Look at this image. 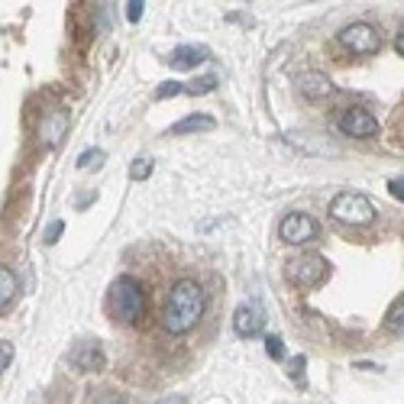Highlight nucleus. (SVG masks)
<instances>
[{
  "mask_svg": "<svg viewBox=\"0 0 404 404\" xmlns=\"http://www.w3.org/2000/svg\"><path fill=\"white\" fill-rule=\"evenodd\" d=\"M207 46H178L171 52V68H178V71H188V68H198L201 62H207Z\"/></svg>",
  "mask_w": 404,
  "mask_h": 404,
  "instance_id": "f8f14e48",
  "label": "nucleus"
},
{
  "mask_svg": "<svg viewBox=\"0 0 404 404\" xmlns=\"http://www.w3.org/2000/svg\"><path fill=\"white\" fill-rule=\"evenodd\" d=\"M10 359H13V343H7V339H3V343H0V372L10 366Z\"/></svg>",
  "mask_w": 404,
  "mask_h": 404,
  "instance_id": "5701e85b",
  "label": "nucleus"
},
{
  "mask_svg": "<svg viewBox=\"0 0 404 404\" xmlns=\"http://www.w3.org/2000/svg\"><path fill=\"white\" fill-rule=\"evenodd\" d=\"M385 330H392V333L404 337V301H398L395 308L388 310V317H385Z\"/></svg>",
  "mask_w": 404,
  "mask_h": 404,
  "instance_id": "2eb2a0df",
  "label": "nucleus"
},
{
  "mask_svg": "<svg viewBox=\"0 0 404 404\" xmlns=\"http://www.w3.org/2000/svg\"><path fill=\"white\" fill-rule=\"evenodd\" d=\"M395 49H398V56H404V26L398 29V36H395Z\"/></svg>",
  "mask_w": 404,
  "mask_h": 404,
  "instance_id": "bb28decb",
  "label": "nucleus"
},
{
  "mask_svg": "<svg viewBox=\"0 0 404 404\" xmlns=\"http://www.w3.org/2000/svg\"><path fill=\"white\" fill-rule=\"evenodd\" d=\"M339 46L353 56H376L382 49V39L369 23H349V26L339 29Z\"/></svg>",
  "mask_w": 404,
  "mask_h": 404,
  "instance_id": "39448f33",
  "label": "nucleus"
},
{
  "mask_svg": "<svg viewBox=\"0 0 404 404\" xmlns=\"http://www.w3.org/2000/svg\"><path fill=\"white\" fill-rule=\"evenodd\" d=\"M288 369H292V378H301V382H304V356L292 359V362H288Z\"/></svg>",
  "mask_w": 404,
  "mask_h": 404,
  "instance_id": "393cba45",
  "label": "nucleus"
},
{
  "mask_svg": "<svg viewBox=\"0 0 404 404\" xmlns=\"http://www.w3.org/2000/svg\"><path fill=\"white\" fill-rule=\"evenodd\" d=\"M17 275L10 272L7 265H0V310L7 308L10 301H13V298H17Z\"/></svg>",
  "mask_w": 404,
  "mask_h": 404,
  "instance_id": "4468645a",
  "label": "nucleus"
},
{
  "mask_svg": "<svg viewBox=\"0 0 404 404\" xmlns=\"http://www.w3.org/2000/svg\"><path fill=\"white\" fill-rule=\"evenodd\" d=\"M152 169H155V162H152L149 155H142V159H136V162L130 165V178H133V181H146V178L152 175Z\"/></svg>",
  "mask_w": 404,
  "mask_h": 404,
  "instance_id": "dca6fc26",
  "label": "nucleus"
},
{
  "mask_svg": "<svg viewBox=\"0 0 404 404\" xmlns=\"http://www.w3.org/2000/svg\"><path fill=\"white\" fill-rule=\"evenodd\" d=\"M323 275H327V259L317 253L292 255V259L285 262V278H288V285H294V288H314V285L323 282Z\"/></svg>",
  "mask_w": 404,
  "mask_h": 404,
  "instance_id": "20e7f679",
  "label": "nucleus"
},
{
  "mask_svg": "<svg viewBox=\"0 0 404 404\" xmlns=\"http://www.w3.org/2000/svg\"><path fill=\"white\" fill-rule=\"evenodd\" d=\"M159 404H188V398L185 395H169V398H162Z\"/></svg>",
  "mask_w": 404,
  "mask_h": 404,
  "instance_id": "a878e982",
  "label": "nucleus"
},
{
  "mask_svg": "<svg viewBox=\"0 0 404 404\" xmlns=\"http://www.w3.org/2000/svg\"><path fill=\"white\" fill-rule=\"evenodd\" d=\"M265 356L269 359H278V362H282L285 356H288V349H285V339L282 337H265Z\"/></svg>",
  "mask_w": 404,
  "mask_h": 404,
  "instance_id": "a211bd4d",
  "label": "nucleus"
},
{
  "mask_svg": "<svg viewBox=\"0 0 404 404\" xmlns=\"http://www.w3.org/2000/svg\"><path fill=\"white\" fill-rule=\"evenodd\" d=\"M278 236L285 243L292 246H304V243H314L317 239V220L310 214H301V210H292V214L282 217L278 224Z\"/></svg>",
  "mask_w": 404,
  "mask_h": 404,
  "instance_id": "423d86ee",
  "label": "nucleus"
},
{
  "mask_svg": "<svg viewBox=\"0 0 404 404\" xmlns=\"http://www.w3.org/2000/svg\"><path fill=\"white\" fill-rule=\"evenodd\" d=\"M298 91H301L308 101H327V97L337 94V85H333L323 71H301V75H298Z\"/></svg>",
  "mask_w": 404,
  "mask_h": 404,
  "instance_id": "9d476101",
  "label": "nucleus"
},
{
  "mask_svg": "<svg viewBox=\"0 0 404 404\" xmlns=\"http://www.w3.org/2000/svg\"><path fill=\"white\" fill-rule=\"evenodd\" d=\"M214 87H217V75H204V78H198V81L185 85V94H210Z\"/></svg>",
  "mask_w": 404,
  "mask_h": 404,
  "instance_id": "f3484780",
  "label": "nucleus"
},
{
  "mask_svg": "<svg viewBox=\"0 0 404 404\" xmlns=\"http://www.w3.org/2000/svg\"><path fill=\"white\" fill-rule=\"evenodd\" d=\"M233 330H236V337H243V339L259 337L265 330V310L255 301L239 304V308L233 310Z\"/></svg>",
  "mask_w": 404,
  "mask_h": 404,
  "instance_id": "6e6552de",
  "label": "nucleus"
},
{
  "mask_svg": "<svg viewBox=\"0 0 404 404\" xmlns=\"http://www.w3.org/2000/svg\"><path fill=\"white\" fill-rule=\"evenodd\" d=\"M107 404H120V401H107Z\"/></svg>",
  "mask_w": 404,
  "mask_h": 404,
  "instance_id": "cd10ccee",
  "label": "nucleus"
},
{
  "mask_svg": "<svg viewBox=\"0 0 404 404\" xmlns=\"http://www.w3.org/2000/svg\"><path fill=\"white\" fill-rule=\"evenodd\" d=\"M103 162V149H85L78 155V169H91V165H101Z\"/></svg>",
  "mask_w": 404,
  "mask_h": 404,
  "instance_id": "aec40b11",
  "label": "nucleus"
},
{
  "mask_svg": "<svg viewBox=\"0 0 404 404\" xmlns=\"http://www.w3.org/2000/svg\"><path fill=\"white\" fill-rule=\"evenodd\" d=\"M204 308H207V294L194 278H181V282L171 285L169 298H165V308H162V327L181 337L188 333L201 317H204Z\"/></svg>",
  "mask_w": 404,
  "mask_h": 404,
  "instance_id": "f257e3e1",
  "label": "nucleus"
},
{
  "mask_svg": "<svg viewBox=\"0 0 404 404\" xmlns=\"http://www.w3.org/2000/svg\"><path fill=\"white\" fill-rule=\"evenodd\" d=\"M62 230H65V220H52V224L46 226V236H42V239H46L49 246H52V243H58V236H62Z\"/></svg>",
  "mask_w": 404,
  "mask_h": 404,
  "instance_id": "412c9836",
  "label": "nucleus"
},
{
  "mask_svg": "<svg viewBox=\"0 0 404 404\" xmlns=\"http://www.w3.org/2000/svg\"><path fill=\"white\" fill-rule=\"evenodd\" d=\"M71 366L75 369H81V372H101L103 366H107V356H103V349H101V343H78L75 349H71Z\"/></svg>",
  "mask_w": 404,
  "mask_h": 404,
  "instance_id": "9b49d317",
  "label": "nucleus"
},
{
  "mask_svg": "<svg viewBox=\"0 0 404 404\" xmlns=\"http://www.w3.org/2000/svg\"><path fill=\"white\" fill-rule=\"evenodd\" d=\"M214 126H217L214 117H207V113H188L185 120L171 123V126H169V136H185V133H207V130H214Z\"/></svg>",
  "mask_w": 404,
  "mask_h": 404,
  "instance_id": "ddd939ff",
  "label": "nucleus"
},
{
  "mask_svg": "<svg viewBox=\"0 0 404 404\" xmlns=\"http://www.w3.org/2000/svg\"><path fill=\"white\" fill-rule=\"evenodd\" d=\"M337 130L343 136H353V140H369V136L378 133V120L362 107H349L337 117Z\"/></svg>",
  "mask_w": 404,
  "mask_h": 404,
  "instance_id": "0eeeda50",
  "label": "nucleus"
},
{
  "mask_svg": "<svg viewBox=\"0 0 404 404\" xmlns=\"http://www.w3.org/2000/svg\"><path fill=\"white\" fill-rule=\"evenodd\" d=\"M185 94V81H165V85L155 87V101H169V97Z\"/></svg>",
  "mask_w": 404,
  "mask_h": 404,
  "instance_id": "6ab92c4d",
  "label": "nucleus"
},
{
  "mask_svg": "<svg viewBox=\"0 0 404 404\" xmlns=\"http://www.w3.org/2000/svg\"><path fill=\"white\" fill-rule=\"evenodd\" d=\"M330 217L346 226H369L376 220V207L359 191H339L337 198L330 201Z\"/></svg>",
  "mask_w": 404,
  "mask_h": 404,
  "instance_id": "7ed1b4c3",
  "label": "nucleus"
},
{
  "mask_svg": "<svg viewBox=\"0 0 404 404\" xmlns=\"http://www.w3.org/2000/svg\"><path fill=\"white\" fill-rule=\"evenodd\" d=\"M65 133H68V110L56 107V110L42 113V120H39V142L46 149H56L58 142L65 140Z\"/></svg>",
  "mask_w": 404,
  "mask_h": 404,
  "instance_id": "1a4fd4ad",
  "label": "nucleus"
},
{
  "mask_svg": "<svg viewBox=\"0 0 404 404\" xmlns=\"http://www.w3.org/2000/svg\"><path fill=\"white\" fill-rule=\"evenodd\" d=\"M388 194L395 201H404V178H392L388 181Z\"/></svg>",
  "mask_w": 404,
  "mask_h": 404,
  "instance_id": "b1692460",
  "label": "nucleus"
},
{
  "mask_svg": "<svg viewBox=\"0 0 404 404\" xmlns=\"http://www.w3.org/2000/svg\"><path fill=\"white\" fill-rule=\"evenodd\" d=\"M142 7H146L142 0H130V3H126V19H130V23H140V19H142Z\"/></svg>",
  "mask_w": 404,
  "mask_h": 404,
  "instance_id": "4be33fe9",
  "label": "nucleus"
},
{
  "mask_svg": "<svg viewBox=\"0 0 404 404\" xmlns=\"http://www.w3.org/2000/svg\"><path fill=\"white\" fill-rule=\"evenodd\" d=\"M107 308H110V317L117 320V323L133 327V323L142 317V310H146V288L140 285V278H133V275H120V278L110 285Z\"/></svg>",
  "mask_w": 404,
  "mask_h": 404,
  "instance_id": "f03ea898",
  "label": "nucleus"
}]
</instances>
